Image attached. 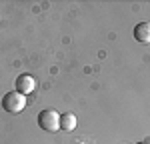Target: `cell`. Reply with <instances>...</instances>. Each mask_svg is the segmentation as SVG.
Wrapping results in <instances>:
<instances>
[{
    "label": "cell",
    "mask_w": 150,
    "mask_h": 144,
    "mask_svg": "<svg viewBox=\"0 0 150 144\" xmlns=\"http://www.w3.org/2000/svg\"><path fill=\"white\" fill-rule=\"evenodd\" d=\"M134 40L138 42H150V24L148 22H140L134 26Z\"/></svg>",
    "instance_id": "4"
},
{
    "label": "cell",
    "mask_w": 150,
    "mask_h": 144,
    "mask_svg": "<svg viewBox=\"0 0 150 144\" xmlns=\"http://www.w3.org/2000/svg\"><path fill=\"white\" fill-rule=\"evenodd\" d=\"M2 108L6 112H10V114H18V112H22L24 108H26V96L16 92V90L6 92L4 98H2Z\"/></svg>",
    "instance_id": "1"
},
{
    "label": "cell",
    "mask_w": 150,
    "mask_h": 144,
    "mask_svg": "<svg viewBox=\"0 0 150 144\" xmlns=\"http://www.w3.org/2000/svg\"><path fill=\"white\" fill-rule=\"evenodd\" d=\"M138 144H150V138H146V140H142V142H138Z\"/></svg>",
    "instance_id": "6"
},
{
    "label": "cell",
    "mask_w": 150,
    "mask_h": 144,
    "mask_svg": "<svg viewBox=\"0 0 150 144\" xmlns=\"http://www.w3.org/2000/svg\"><path fill=\"white\" fill-rule=\"evenodd\" d=\"M76 116L74 114H70V112H66V114H60V130L64 132H72L74 128H76Z\"/></svg>",
    "instance_id": "5"
},
{
    "label": "cell",
    "mask_w": 150,
    "mask_h": 144,
    "mask_svg": "<svg viewBox=\"0 0 150 144\" xmlns=\"http://www.w3.org/2000/svg\"><path fill=\"white\" fill-rule=\"evenodd\" d=\"M38 126L46 132H58L60 130V114L52 108H46L38 114Z\"/></svg>",
    "instance_id": "2"
},
{
    "label": "cell",
    "mask_w": 150,
    "mask_h": 144,
    "mask_svg": "<svg viewBox=\"0 0 150 144\" xmlns=\"http://www.w3.org/2000/svg\"><path fill=\"white\" fill-rule=\"evenodd\" d=\"M34 90H36V80L30 74H20V76L16 78V92L28 96V94H32Z\"/></svg>",
    "instance_id": "3"
}]
</instances>
